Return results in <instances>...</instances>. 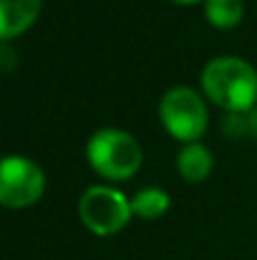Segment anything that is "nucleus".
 I'll return each mask as SVG.
<instances>
[{
    "label": "nucleus",
    "mask_w": 257,
    "mask_h": 260,
    "mask_svg": "<svg viewBox=\"0 0 257 260\" xmlns=\"http://www.w3.org/2000/svg\"><path fill=\"white\" fill-rule=\"evenodd\" d=\"M202 86L214 104L245 111L257 101V71L240 56H217L204 66Z\"/></svg>",
    "instance_id": "1"
},
{
    "label": "nucleus",
    "mask_w": 257,
    "mask_h": 260,
    "mask_svg": "<svg viewBox=\"0 0 257 260\" xmlns=\"http://www.w3.org/2000/svg\"><path fill=\"white\" fill-rule=\"evenodd\" d=\"M88 162L93 165L96 172L111 179H124L131 177L141 167V147L139 142L121 129H98L88 139Z\"/></svg>",
    "instance_id": "2"
},
{
    "label": "nucleus",
    "mask_w": 257,
    "mask_h": 260,
    "mask_svg": "<svg viewBox=\"0 0 257 260\" xmlns=\"http://www.w3.org/2000/svg\"><path fill=\"white\" fill-rule=\"evenodd\" d=\"M79 215L91 233L111 235L129 222L134 210H131V200L124 192L103 184H91L79 200Z\"/></svg>",
    "instance_id": "3"
},
{
    "label": "nucleus",
    "mask_w": 257,
    "mask_h": 260,
    "mask_svg": "<svg viewBox=\"0 0 257 260\" xmlns=\"http://www.w3.org/2000/svg\"><path fill=\"white\" fill-rule=\"evenodd\" d=\"M159 116L174 137L194 142L207 129V106L192 86H171L159 101Z\"/></svg>",
    "instance_id": "4"
},
{
    "label": "nucleus",
    "mask_w": 257,
    "mask_h": 260,
    "mask_svg": "<svg viewBox=\"0 0 257 260\" xmlns=\"http://www.w3.org/2000/svg\"><path fill=\"white\" fill-rule=\"evenodd\" d=\"M46 189L43 170L20 154H10L0 167V202L5 207H25L33 205Z\"/></svg>",
    "instance_id": "5"
},
{
    "label": "nucleus",
    "mask_w": 257,
    "mask_h": 260,
    "mask_svg": "<svg viewBox=\"0 0 257 260\" xmlns=\"http://www.w3.org/2000/svg\"><path fill=\"white\" fill-rule=\"evenodd\" d=\"M43 0H0V36L13 38L23 33L41 13Z\"/></svg>",
    "instance_id": "6"
},
{
    "label": "nucleus",
    "mask_w": 257,
    "mask_h": 260,
    "mask_svg": "<svg viewBox=\"0 0 257 260\" xmlns=\"http://www.w3.org/2000/svg\"><path fill=\"white\" fill-rule=\"evenodd\" d=\"M176 167H179V172L184 179H189V182H199V179H204L209 170H212V152L204 147V144H199V142H189L187 147H181L179 149V154H176Z\"/></svg>",
    "instance_id": "7"
},
{
    "label": "nucleus",
    "mask_w": 257,
    "mask_h": 260,
    "mask_svg": "<svg viewBox=\"0 0 257 260\" xmlns=\"http://www.w3.org/2000/svg\"><path fill=\"white\" fill-rule=\"evenodd\" d=\"M169 202L171 200L164 189H159V187H146V189H141V192L134 194L131 210H134L136 215H141V217H159V215L167 212Z\"/></svg>",
    "instance_id": "8"
},
{
    "label": "nucleus",
    "mask_w": 257,
    "mask_h": 260,
    "mask_svg": "<svg viewBox=\"0 0 257 260\" xmlns=\"http://www.w3.org/2000/svg\"><path fill=\"white\" fill-rule=\"evenodd\" d=\"M242 0H207L204 13L217 28H232L242 18Z\"/></svg>",
    "instance_id": "9"
},
{
    "label": "nucleus",
    "mask_w": 257,
    "mask_h": 260,
    "mask_svg": "<svg viewBox=\"0 0 257 260\" xmlns=\"http://www.w3.org/2000/svg\"><path fill=\"white\" fill-rule=\"evenodd\" d=\"M179 3H194V0H179Z\"/></svg>",
    "instance_id": "10"
}]
</instances>
